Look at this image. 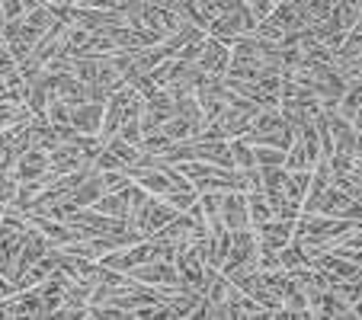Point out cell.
<instances>
[{
    "instance_id": "1",
    "label": "cell",
    "mask_w": 362,
    "mask_h": 320,
    "mask_svg": "<svg viewBox=\"0 0 362 320\" xmlns=\"http://www.w3.org/2000/svg\"><path fill=\"white\" fill-rule=\"evenodd\" d=\"M96 119H100V106H83L71 112V125L81 131H96Z\"/></svg>"
}]
</instances>
